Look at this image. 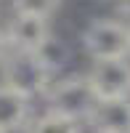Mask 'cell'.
I'll use <instances>...</instances> for the list:
<instances>
[{
    "label": "cell",
    "mask_w": 130,
    "mask_h": 133,
    "mask_svg": "<svg viewBox=\"0 0 130 133\" xmlns=\"http://www.w3.org/2000/svg\"><path fill=\"white\" fill-rule=\"evenodd\" d=\"M3 83L11 85L27 98L45 96V91L53 83V72L40 61L35 51H11L0 64Z\"/></svg>",
    "instance_id": "6da1fadb"
},
{
    "label": "cell",
    "mask_w": 130,
    "mask_h": 133,
    "mask_svg": "<svg viewBox=\"0 0 130 133\" xmlns=\"http://www.w3.org/2000/svg\"><path fill=\"white\" fill-rule=\"evenodd\" d=\"M45 104L50 112L67 115L82 123L90 117V112L98 104V93L88 75H69L50 83V88L45 91Z\"/></svg>",
    "instance_id": "7a4b0ae2"
},
{
    "label": "cell",
    "mask_w": 130,
    "mask_h": 133,
    "mask_svg": "<svg viewBox=\"0 0 130 133\" xmlns=\"http://www.w3.org/2000/svg\"><path fill=\"white\" fill-rule=\"evenodd\" d=\"M80 40H82L85 53L93 61L130 56V24L117 19H93L82 29Z\"/></svg>",
    "instance_id": "3957f363"
},
{
    "label": "cell",
    "mask_w": 130,
    "mask_h": 133,
    "mask_svg": "<svg viewBox=\"0 0 130 133\" xmlns=\"http://www.w3.org/2000/svg\"><path fill=\"white\" fill-rule=\"evenodd\" d=\"M88 77L98 98L130 96V61L127 59H98V61H93Z\"/></svg>",
    "instance_id": "277c9868"
},
{
    "label": "cell",
    "mask_w": 130,
    "mask_h": 133,
    "mask_svg": "<svg viewBox=\"0 0 130 133\" xmlns=\"http://www.w3.org/2000/svg\"><path fill=\"white\" fill-rule=\"evenodd\" d=\"M5 37L11 51H37L42 43L50 37V27H48V16H37V14H19L8 21L5 27Z\"/></svg>",
    "instance_id": "5b68a950"
},
{
    "label": "cell",
    "mask_w": 130,
    "mask_h": 133,
    "mask_svg": "<svg viewBox=\"0 0 130 133\" xmlns=\"http://www.w3.org/2000/svg\"><path fill=\"white\" fill-rule=\"evenodd\" d=\"M96 133H130V96L125 98H98L88 117Z\"/></svg>",
    "instance_id": "8992f818"
},
{
    "label": "cell",
    "mask_w": 130,
    "mask_h": 133,
    "mask_svg": "<svg viewBox=\"0 0 130 133\" xmlns=\"http://www.w3.org/2000/svg\"><path fill=\"white\" fill-rule=\"evenodd\" d=\"M29 101L32 98L21 96L19 91H13L5 83H0V130L13 133V130L27 128V123H29Z\"/></svg>",
    "instance_id": "52a82bcc"
},
{
    "label": "cell",
    "mask_w": 130,
    "mask_h": 133,
    "mask_svg": "<svg viewBox=\"0 0 130 133\" xmlns=\"http://www.w3.org/2000/svg\"><path fill=\"white\" fill-rule=\"evenodd\" d=\"M24 130L27 133H82L80 130V120L59 115V112H50V109H45L37 117H32Z\"/></svg>",
    "instance_id": "ba28073f"
},
{
    "label": "cell",
    "mask_w": 130,
    "mask_h": 133,
    "mask_svg": "<svg viewBox=\"0 0 130 133\" xmlns=\"http://www.w3.org/2000/svg\"><path fill=\"white\" fill-rule=\"evenodd\" d=\"M37 56H40V61L48 66L50 72H59V69H64V66L69 64V56H72V51H69V45L64 40H59L56 35H50L42 45L35 51Z\"/></svg>",
    "instance_id": "9c48e42d"
},
{
    "label": "cell",
    "mask_w": 130,
    "mask_h": 133,
    "mask_svg": "<svg viewBox=\"0 0 130 133\" xmlns=\"http://www.w3.org/2000/svg\"><path fill=\"white\" fill-rule=\"evenodd\" d=\"M13 11L19 14H37V16H50L61 5V0H11Z\"/></svg>",
    "instance_id": "30bf717a"
},
{
    "label": "cell",
    "mask_w": 130,
    "mask_h": 133,
    "mask_svg": "<svg viewBox=\"0 0 130 133\" xmlns=\"http://www.w3.org/2000/svg\"><path fill=\"white\" fill-rule=\"evenodd\" d=\"M11 53V45H8V37H5V29H0V64H3V59Z\"/></svg>",
    "instance_id": "8fae6325"
},
{
    "label": "cell",
    "mask_w": 130,
    "mask_h": 133,
    "mask_svg": "<svg viewBox=\"0 0 130 133\" xmlns=\"http://www.w3.org/2000/svg\"><path fill=\"white\" fill-rule=\"evenodd\" d=\"M0 133H5V130H0Z\"/></svg>",
    "instance_id": "7c38bea8"
}]
</instances>
